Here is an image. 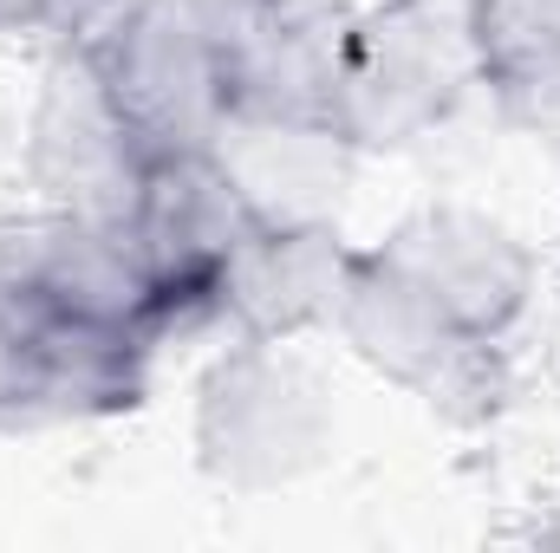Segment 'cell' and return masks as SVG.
Returning a JSON list of instances; mask_svg holds the SVG:
<instances>
[{"mask_svg":"<svg viewBox=\"0 0 560 553\" xmlns=\"http://www.w3.org/2000/svg\"><path fill=\"white\" fill-rule=\"evenodd\" d=\"M489 92L482 52L463 7L430 0H385L359 13L346 92H339V138L365 150H418L443 138L463 105Z\"/></svg>","mask_w":560,"mask_h":553,"instance_id":"cell-1","label":"cell"},{"mask_svg":"<svg viewBox=\"0 0 560 553\" xmlns=\"http://www.w3.org/2000/svg\"><path fill=\"white\" fill-rule=\"evenodd\" d=\"M332 449V385L293 339H229L196 398V456L222 489H280Z\"/></svg>","mask_w":560,"mask_h":553,"instance_id":"cell-2","label":"cell"},{"mask_svg":"<svg viewBox=\"0 0 560 553\" xmlns=\"http://www.w3.org/2000/svg\"><path fill=\"white\" fill-rule=\"evenodd\" d=\"M79 46L150 156L215 150L229 131V39L183 0H112Z\"/></svg>","mask_w":560,"mask_h":553,"instance_id":"cell-3","label":"cell"},{"mask_svg":"<svg viewBox=\"0 0 560 553\" xmlns=\"http://www.w3.org/2000/svg\"><path fill=\"white\" fill-rule=\"evenodd\" d=\"M0 319L7 326H118L170 339L163 299L112 215L39 209L0 222Z\"/></svg>","mask_w":560,"mask_h":553,"instance_id":"cell-4","label":"cell"},{"mask_svg":"<svg viewBox=\"0 0 560 553\" xmlns=\"http://www.w3.org/2000/svg\"><path fill=\"white\" fill-rule=\"evenodd\" d=\"M112 222L138 248L143 274L163 299L170 339H183V332L215 326L222 268L235 261V248L248 242V228L261 215L248 209L242 183L229 176V163L215 150H170V156H150L125 215H112Z\"/></svg>","mask_w":560,"mask_h":553,"instance_id":"cell-5","label":"cell"},{"mask_svg":"<svg viewBox=\"0 0 560 553\" xmlns=\"http://www.w3.org/2000/svg\"><path fill=\"white\" fill-rule=\"evenodd\" d=\"M332 332L392 385L418 391L450 416H476L495 404V339H469L443 306H430L398 268H385L372 248L359 255V274L346 286V306Z\"/></svg>","mask_w":560,"mask_h":553,"instance_id":"cell-6","label":"cell"},{"mask_svg":"<svg viewBox=\"0 0 560 553\" xmlns=\"http://www.w3.org/2000/svg\"><path fill=\"white\" fill-rule=\"evenodd\" d=\"M26 169H33V189L72 215H125L138 176L150 169L143 138L125 125L118 98L105 92L79 39L46 72V92L26 131Z\"/></svg>","mask_w":560,"mask_h":553,"instance_id":"cell-7","label":"cell"},{"mask_svg":"<svg viewBox=\"0 0 560 553\" xmlns=\"http://www.w3.org/2000/svg\"><path fill=\"white\" fill-rule=\"evenodd\" d=\"M372 255L398 268L430 306H443L469 339H495V345L509 339V326L528 313V293H535V255L522 248V235L456 202L418 209Z\"/></svg>","mask_w":560,"mask_h":553,"instance_id":"cell-8","label":"cell"},{"mask_svg":"<svg viewBox=\"0 0 560 553\" xmlns=\"http://www.w3.org/2000/svg\"><path fill=\"white\" fill-rule=\"evenodd\" d=\"M352 26L359 7L346 0H268L242 33H229V118L339 131Z\"/></svg>","mask_w":560,"mask_h":553,"instance_id":"cell-9","label":"cell"},{"mask_svg":"<svg viewBox=\"0 0 560 553\" xmlns=\"http://www.w3.org/2000/svg\"><path fill=\"white\" fill-rule=\"evenodd\" d=\"M365 248H346L332 222H255L215 286V326L229 339H300L332 326Z\"/></svg>","mask_w":560,"mask_h":553,"instance_id":"cell-10","label":"cell"},{"mask_svg":"<svg viewBox=\"0 0 560 553\" xmlns=\"http://www.w3.org/2000/svg\"><path fill=\"white\" fill-rule=\"evenodd\" d=\"M20 339V404L13 430L92 423L143 398L156 345L118 326H13Z\"/></svg>","mask_w":560,"mask_h":553,"instance_id":"cell-11","label":"cell"},{"mask_svg":"<svg viewBox=\"0 0 560 553\" xmlns=\"http://www.w3.org/2000/svg\"><path fill=\"white\" fill-rule=\"evenodd\" d=\"M215 156L242 183L248 209L261 222H332L346 176H352V143L332 125H242L215 138Z\"/></svg>","mask_w":560,"mask_h":553,"instance_id":"cell-12","label":"cell"},{"mask_svg":"<svg viewBox=\"0 0 560 553\" xmlns=\"http://www.w3.org/2000/svg\"><path fill=\"white\" fill-rule=\"evenodd\" d=\"M469 33L482 52V85L509 66L560 52V0H469Z\"/></svg>","mask_w":560,"mask_h":553,"instance_id":"cell-13","label":"cell"},{"mask_svg":"<svg viewBox=\"0 0 560 553\" xmlns=\"http://www.w3.org/2000/svg\"><path fill=\"white\" fill-rule=\"evenodd\" d=\"M489 105H495V118L509 131H522L541 156L560 163V52L495 72L489 79Z\"/></svg>","mask_w":560,"mask_h":553,"instance_id":"cell-14","label":"cell"},{"mask_svg":"<svg viewBox=\"0 0 560 553\" xmlns=\"http://www.w3.org/2000/svg\"><path fill=\"white\" fill-rule=\"evenodd\" d=\"M112 0H0V33H92Z\"/></svg>","mask_w":560,"mask_h":553,"instance_id":"cell-15","label":"cell"},{"mask_svg":"<svg viewBox=\"0 0 560 553\" xmlns=\"http://www.w3.org/2000/svg\"><path fill=\"white\" fill-rule=\"evenodd\" d=\"M183 7H189L202 26H215V33L229 39V33H242V26H248V20H255L268 0H183Z\"/></svg>","mask_w":560,"mask_h":553,"instance_id":"cell-16","label":"cell"},{"mask_svg":"<svg viewBox=\"0 0 560 553\" xmlns=\"http://www.w3.org/2000/svg\"><path fill=\"white\" fill-rule=\"evenodd\" d=\"M13 404H20V339L0 319V430H13Z\"/></svg>","mask_w":560,"mask_h":553,"instance_id":"cell-17","label":"cell"},{"mask_svg":"<svg viewBox=\"0 0 560 553\" xmlns=\"http://www.w3.org/2000/svg\"><path fill=\"white\" fill-rule=\"evenodd\" d=\"M430 7H463V13H469V0H430Z\"/></svg>","mask_w":560,"mask_h":553,"instance_id":"cell-18","label":"cell"}]
</instances>
